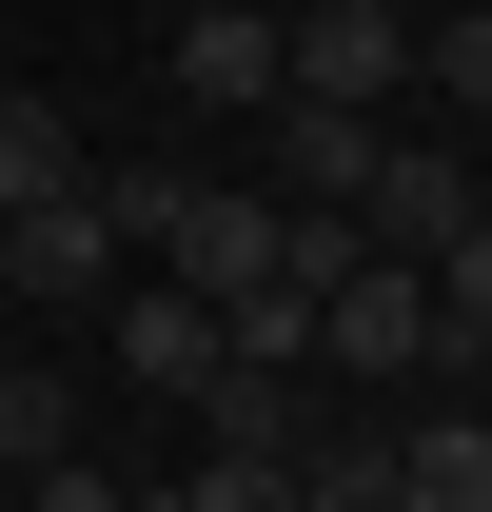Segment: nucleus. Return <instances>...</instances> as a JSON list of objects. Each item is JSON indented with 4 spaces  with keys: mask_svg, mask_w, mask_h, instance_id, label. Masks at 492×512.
Segmentation results:
<instances>
[{
    "mask_svg": "<svg viewBox=\"0 0 492 512\" xmlns=\"http://www.w3.org/2000/svg\"><path fill=\"white\" fill-rule=\"evenodd\" d=\"M315 355H335L355 394L453 375V335H433V276H414V256H335V276H315Z\"/></svg>",
    "mask_w": 492,
    "mask_h": 512,
    "instance_id": "nucleus-1",
    "label": "nucleus"
},
{
    "mask_svg": "<svg viewBox=\"0 0 492 512\" xmlns=\"http://www.w3.org/2000/svg\"><path fill=\"white\" fill-rule=\"evenodd\" d=\"M276 99H414V20H394V0H296V20H276Z\"/></svg>",
    "mask_w": 492,
    "mask_h": 512,
    "instance_id": "nucleus-2",
    "label": "nucleus"
},
{
    "mask_svg": "<svg viewBox=\"0 0 492 512\" xmlns=\"http://www.w3.org/2000/svg\"><path fill=\"white\" fill-rule=\"evenodd\" d=\"M276 197H237V178H158V217H138V256L178 276V296H237V276H276Z\"/></svg>",
    "mask_w": 492,
    "mask_h": 512,
    "instance_id": "nucleus-3",
    "label": "nucleus"
},
{
    "mask_svg": "<svg viewBox=\"0 0 492 512\" xmlns=\"http://www.w3.org/2000/svg\"><path fill=\"white\" fill-rule=\"evenodd\" d=\"M473 197H492L473 138H374V178H355V256H433Z\"/></svg>",
    "mask_w": 492,
    "mask_h": 512,
    "instance_id": "nucleus-4",
    "label": "nucleus"
},
{
    "mask_svg": "<svg viewBox=\"0 0 492 512\" xmlns=\"http://www.w3.org/2000/svg\"><path fill=\"white\" fill-rule=\"evenodd\" d=\"M374 138H394V119H355V99H276V178H256V197H276V217H355Z\"/></svg>",
    "mask_w": 492,
    "mask_h": 512,
    "instance_id": "nucleus-5",
    "label": "nucleus"
},
{
    "mask_svg": "<svg viewBox=\"0 0 492 512\" xmlns=\"http://www.w3.org/2000/svg\"><path fill=\"white\" fill-rule=\"evenodd\" d=\"M119 375H138V394H178V414H197V394L237 375V355H217V296H178V276H138V296H119Z\"/></svg>",
    "mask_w": 492,
    "mask_h": 512,
    "instance_id": "nucleus-6",
    "label": "nucleus"
},
{
    "mask_svg": "<svg viewBox=\"0 0 492 512\" xmlns=\"http://www.w3.org/2000/svg\"><path fill=\"white\" fill-rule=\"evenodd\" d=\"M0 296H119V217H99V178L40 197V217L0 237Z\"/></svg>",
    "mask_w": 492,
    "mask_h": 512,
    "instance_id": "nucleus-7",
    "label": "nucleus"
},
{
    "mask_svg": "<svg viewBox=\"0 0 492 512\" xmlns=\"http://www.w3.org/2000/svg\"><path fill=\"white\" fill-rule=\"evenodd\" d=\"M178 99L276 119V20H256V0H197V20H178Z\"/></svg>",
    "mask_w": 492,
    "mask_h": 512,
    "instance_id": "nucleus-8",
    "label": "nucleus"
},
{
    "mask_svg": "<svg viewBox=\"0 0 492 512\" xmlns=\"http://www.w3.org/2000/svg\"><path fill=\"white\" fill-rule=\"evenodd\" d=\"M394 512H492V414H394Z\"/></svg>",
    "mask_w": 492,
    "mask_h": 512,
    "instance_id": "nucleus-9",
    "label": "nucleus"
},
{
    "mask_svg": "<svg viewBox=\"0 0 492 512\" xmlns=\"http://www.w3.org/2000/svg\"><path fill=\"white\" fill-rule=\"evenodd\" d=\"M296 512H394V414H315L296 434Z\"/></svg>",
    "mask_w": 492,
    "mask_h": 512,
    "instance_id": "nucleus-10",
    "label": "nucleus"
},
{
    "mask_svg": "<svg viewBox=\"0 0 492 512\" xmlns=\"http://www.w3.org/2000/svg\"><path fill=\"white\" fill-rule=\"evenodd\" d=\"M217 355L237 375H315V276H237L217 296Z\"/></svg>",
    "mask_w": 492,
    "mask_h": 512,
    "instance_id": "nucleus-11",
    "label": "nucleus"
},
{
    "mask_svg": "<svg viewBox=\"0 0 492 512\" xmlns=\"http://www.w3.org/2000/svg\"><path fill=\"white\" fill-rule=\"evenodd\" d=\"M99 158H79V119L60 99H0V217H40V197H79Z\"/></svg>",
    "mask_w": 492,
    "mask_h": 512,
    "instance_id": "nucleus-12",
    "label": "nucleus"
},
{
    "mask_svg": "<svg viewBox=\"0 0 492 512\" xmlns=\"http://www.w3.org/2000/svg\"><path fill=\"white\" fill-rule=\"evenodd\" d=\"M414 99H473V138H492V0H433L414 20Z\"/></svg>",
    "mask_w": 492,
    "mask_h": 512,
    "instance_id": "nucleus-13",
    "label": "nucleus"
},
{
    "mask_svg": "<svg viewBox=\"0 0 492 512\" xmlns=\"http://www.w3.org/2000/svg\"><path fill=\"white\" fill-rule=\"evenodd\" d=\"M79 453V394L60 375H0V473H60Z\"/></svg>",
    "mask_w": 492,
    "mask_h": 512,
    "instance_id": "nucleus-14",
    "label": "nucleus"
},
{
    "mask_svg": "<svg viewBox=\"0 0 492 512\" xmlns=\"http://www.w3.org/2000/svg\"><path fill=\"white\" fill-rule=\"evenodd\" d=\"M20 512H119V473H99V453H60V473H20Z\"/></svg>",
    "mask_w": 492,
    "mask_h": 512,
    "instance_id": "nucleus-15",
    "label": "nucleus"
},
{
    "mask_svg": "<svg viewBox=\"0 0 492 512\" xmlns=\"http://www.w3.org/2000/svg\"><path fill=\"white\" fill-rule=\"evenodd\" d=\"M0 512H20V473H0Z\"/></svg>",
    "mask_w": 492,
    "mask_h": 512,
    "instance_id": "nucleus-16",
    "label": "nucleus"
},
{
    "mask_svg": "<svg viewBox=\"0 0 492 512\" xmlns=\"http://www.w3.org/2000/svg\"><path fill=\"white\" fill-rule=\"evenodd\" d=\"M0 237H20V217H0Z\"/></svg>",
    "mask_w": 492,
    "mask_h": 512,
    "instance_id": "nucleus-17",
    "label": "nucleus"
},
{
    "mask_svg": "<svg viewBox=\"0 0 492 512\" xmlns=\"http://www.w3.org/2000/svg\"><path fill=\"white\" fill-rule=\"evenodd\" d=\"M473 178H492V158H473Z\"/></svg>",
    "mask_w": 492,
    "mask_h": 512,
    "instance_id": "nucleus-18",
    "label": "nucleus"
},
{
    "mask_svg": "<svg viewBox=\"0 0 492 512\" xmlns=\"http://www.w3.org/2000/svg\"><path fill=\"white\" fill-rule=\"evenodd\" d=\"M414 20H433V0H414Z\"/></svg>",
    "mask_w": 492,
    "mask_h": 512,
    "instance_id": "nucleus-19",
    "label": "nucleus"
}]
</instances>
